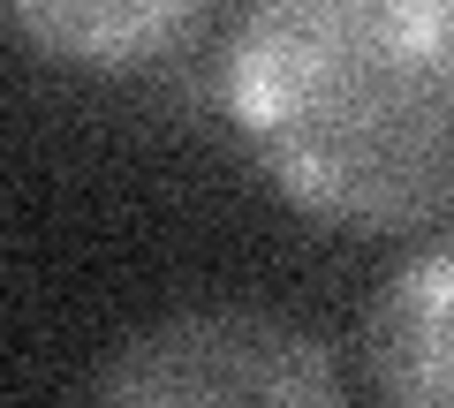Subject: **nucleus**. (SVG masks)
Instances as JSON below:
<instances>
[{
    "label": "nucleus",
    "mask_w": 454,
    "mask_h": 408,
    "mask_svg": "<svg viewBox=\"0 0 454 408\" xmlns=\"http://www.w3.org/2000/svg\"><path fill=\"white\" fill-rule=\"evenodd\" d=\"M447 53V0H243L220 91L265 174L318 219L439 227L454 196Z\"/></svg>",
    "instance_id": "f257e3e1"
},
{
    "label": "nucleus",
    "mask_w": 454,
    "mask_h": 408,
    "mask_svg": "<svg viewBox=\"0 0 454 408\" xmlns=\"http://www.w3.org/2000/svg\"><path fill=\"white\" fill-rule=\"evenodd\" d=\"M83 408H348V393L310 326L258 303H197L129 333Z\"/></svg>",
    "instance_id": "f03ea898"
},
{
    "label": "nucleus",
    "mask_w": 454,
    "mask_h": 408,
    "mask_svg": "<svg viewBox=\"0 0 454 408\" xmlns=\"http://www.w3.org/2000/svg\"><path fill=\"white\" fill-rule=\"evenodd\" d=\"M447 295H454V250L424 242L394 280L379 288L372 311V371L387 408H447Z\"/></svg>",
    "instance_id": "7ed1b4c3"
},
{
    "label": "nucleus",
    "mask_w": 454,
    "mask_h": 408,
    "mask_svg": "<svg viewBox=\"0 0 454 408\" xmlns=\"http://www.w3.org/2000/svg\"><path fill=\"white\" fill-rule=\"evenodd\" d=\"M0 8L31 46L61 53V61H91V68L145 61L205 16V0H0Z\"/></svg>",
    "instance_id": "20e7f679"
}]
</instances>
